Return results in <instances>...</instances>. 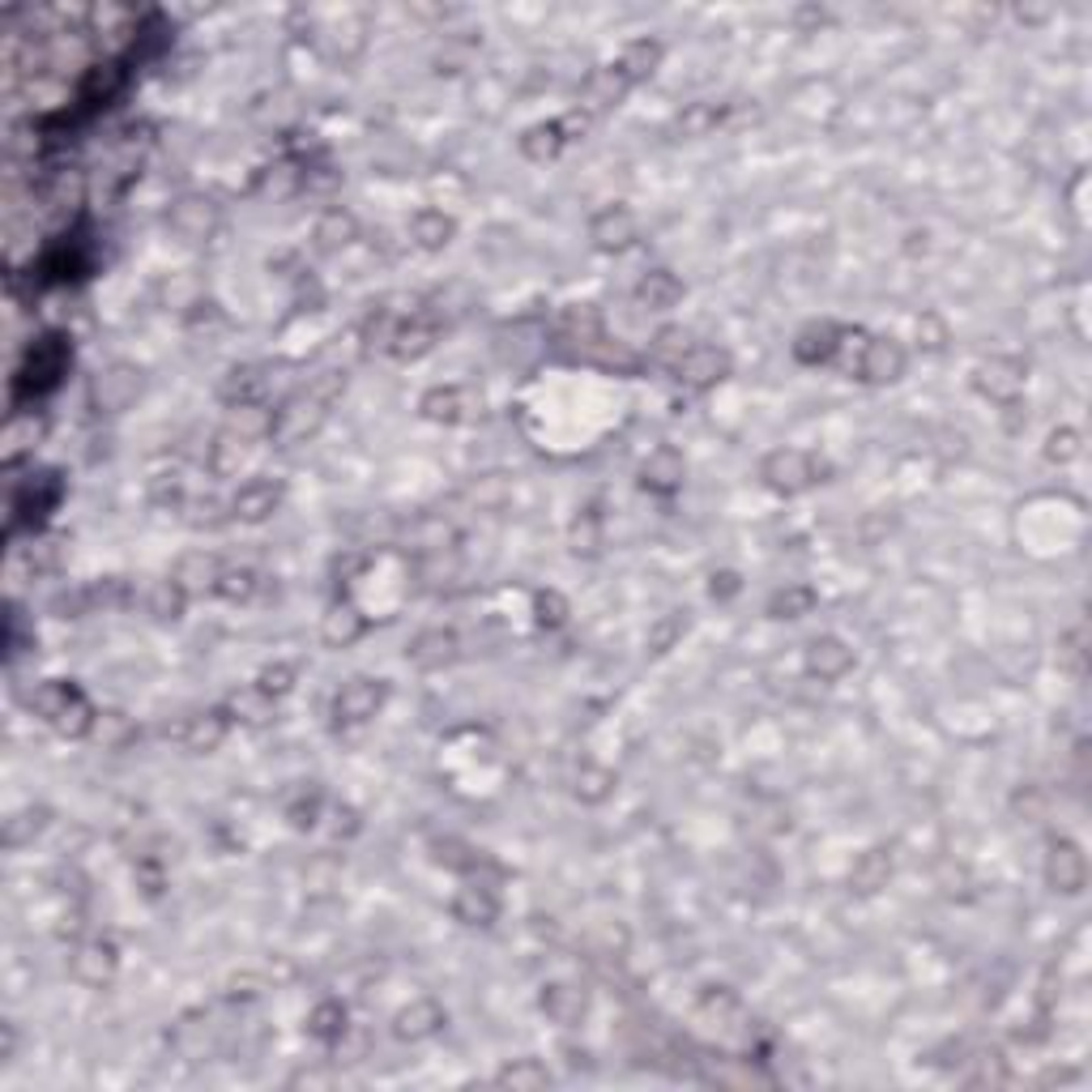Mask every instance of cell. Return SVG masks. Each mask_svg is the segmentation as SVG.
Here are the masks:
<instances>
[{
    "label": "cell",
    "mask_w": 1092,
    "mask_h": 1092,
    "mask_svg": "<svg viewBox=\"0 0 1092 1092\" xmlns=\"http://www.w3.org/2000/svg\"><path fill=\"white\" fill-rule=\"evenodd\" d=\"M342 388H346V376H342V372H324V376H317L303 393L287 397V402L274 410L269 440L287 449V445H303L308 436H317L321 422L329 418V406L342 397Z\"/></svg>",
    "instance_id": "obj_1"
},
{
    "label": "cell",
    "mask_w": 1092,
    "mask_h": 1092,
    "mask_svg": "<svg viewBox=\"0 0 1092 1092\" xmlns=\"http://www.w3.org/2000/svg\"><path fill=\"white\" fill-rule=\"evenodd\" d=\"M824 474V461H815L811 452L803 449H777L764 457V465H760V479L769 491L777 495H799L806 486H815Z\"/></svg>",
    "instance_id": "obj_2"
},
{
    "label": "cell",
    "mask_w": 1092,
    "mask_h": 1092,
    "mask_svg": "<svg viewBox=\"0 0 1092 1092\" xmlns=\"http://www.w3.org/2000/svg\"><path fill=\"white\" fill-rule=\"evenodd\" d=\"M388 687L381 678H351L338 696H333V717H338V726H363V721H372L381 705H385Z\"/></svg>",
    "instance_id": "obj_3"
},
{
    "label": "cell",
    "mask_w": 1092,
    "mask_h": 1092,
    "mask_svg": "<svg viewBox=\"0 0 1092 1092\" xmlns=\"http://www.w3.org/2000/svg\"><path fill=\"white\" fill-rule=\"evenodd\" d=\"M671 372H675L678 385L708 388V385H717V381H726V372H730V354L721 351V346L696 342V346L683 354V358H678Z\"/></svg>",
    "instance_id": "obj_4"
},
{
    "label": "cell",
    "mask_w": 1092,
    "mask_h": 1092,
    "mask_svg": "<svg viewBox=\"0 0 1092 1092\" xmlns=\"http://www.w3.org/2000/svg\"><path fill=\"white\" fill-rule=\"evenodd\" d=\"M167 226L180 235V239H189V244H201V239H210L214 231H218V205L210 201V196H180L175 205H171V214H167Z\"/></svg>",
    "instance_id": "obj_5"
},
{
    "label": "cell",
    "mask_w": 1092,
    "mask_h": 1092,
    "mask_svg": "<svg viewBox=\"0 0 1092 1092\" xmlns=\"http://www.w3.org/2000/svg\"><path fill=\"white\" fill-rule=\"evenodd\" d=\"M854 372L863 381H870V385H892V381H900L904 376V351H900V342H892V338H867Z\"/></svg>",
    "instance_id": "obj_6"
},
{
    "label": "cell",
    "mask_w": 1092,
    "mask_h": 1092,
    "mask_svg": "<svg viewBox=\"0 0 1092 1092\" xmlns=\"http://www.w3.org/2000/svg\"><path fill=\"white\" fill-rule=\"evenodd\" d=\"M282 495H287V486H282L278 479H253V482H244V486L235 491V500H231V516H235V521H248V525H257V521H265V516L278 513Z\"/></svg>",
    "instance_id": "obj_7"
},
{
    "label": "cell",
    "mask_w": 1092,
    "mask_h": 1092,
    "mask_svg": "<svg viewBox=\"0 0 1092 1092\" xmlns=\"http://www.w3.org/2000/svg\"><path fill=\"white\" fill-rule=\"evenodd\" d=\"M1046 879H1050L1054 892H1067V897L1084 888L1089 863H1084V854H1080L1075 841H1054L1050 845V854H1046Z\"/></svg>",
    "instance_id": "obj_8"
},
{
    "label": "cell",
    "mask_w": 1092,
    "mask_h": 1092,
    "mask_svg": "<svg viewBox=\"0 0 1092 1092\" xmlns=\"http://www.w3.org/2000/svg\"><path fill=\"white\" fill-rule=\"evenodd\" d=\"M636 214L628 210V205H607L602 214H593V223H589V235H593V244L598 248H607V253H623V248H632L636 244Z\"/></svg>",
    "instance_id": "obj_9"
},
{
    "label": "cell",
    "mask_w": 1092,
    "mask_h": 1092,
    "mask_svg": "<svg viewBox=\"0 0 1092 1092\" xmlns=\"http://www.w3.org/2000/svg\"><path fill=\"white\" fill-rule=\"evenodd\" d=\"M632 86H628V77L619 73L614 65L607 68H593L589 77H585V86H580V111L593 120V116H602V111H611L619 98L628 95Z\"/></svg>",
    "instance_id": "obj_10"
},
{
    "label": "cell",
    "mask_w": 1092,
    "mask_h": 1092,
    "mask_svg": "<svg viewBox=\"0 0 1092 1092\" xmlns=\"http://www.w3.org/2000/svg\"><path fill=\"white\" fill-rule=\"evenodd\" d=\"M73 977L82 982V986H107L111 977H116V948L107 943V939H90V943H82L77 952H73Z\"/></svg>",
    "instance_id": "obj_11"
},
{
    "label": "cell",
    "mask_w": 1092,
    "mask_h": 1092,
    "mask_svg": "<svg viewBox=\"0 0 1092 1092\" xmlns=\"http://www.w3.org/2000/svg\"><path fill=\"white\" fill-rule=\"evenodd\" d=\"M269 367H231L226 372V381H223V402L231 406V410H239V406H260L265 402V393H269Z\"/></svg>",
    "instance_id": "obj_12"
},
{
    "label": "cell",
    "mask_w": 1092,
    "mask_h": 1092,
    "mask_svg": "<svg viewBox=\"0 0 1092 1092\" xmlns=\"http://www.w3.org/2000/svg\"><path fill=\"white\" fill-rule=\"evenodd\" d=\"M223 564L214 559V555H205V550H193V555H184L180 559V568H175V585L189 593V598H201V593H218V580H223Z\"/></svg>",
    "instance_id": "obj_13"
},
{
    "label": "cell",
    "mask_w": 1092,
    "mask_h": 1092,
    "mask_svg": "<svg viewBox=\"0 0 1092 1092\" xmlns=\"http://www.w3.org/2000/svg\"><path fill=\"white\" fill-rule=\"evenodd\" d=\"M226 730H231L226 713L214 708V713H196V717H189V721L175 730V742L189 747V751H196V756H205V751H218V747H223Z\"/></svg>",
    "instance_id": "obj_14"
},
{
    "label": "cell",
    "mask_w": 1092,
    "mask_h": 1092,
    "mask_svg": "<svg viewBox=\"0 0 1092 1092\" xmlns=\"http://www.w3.org/2000/svg\"><path fill=\"white\" fill-rule=\"evenodd\" d=\"M854 666V649L836 636H815L806 644V671L815 678H841Z\"/></svg>",
    "instance_id": "obj_15"
},
{
    "label": "cell",
    "mask_w": 1092,
    "mask_h": 1092,
    "mask_svg": "<svg viewBox=\"0 0 1092 1092\" xmlns=\"http://www.w3.org/2000/svg\"><path fill=\"white\" fill-rule=\"evenodd\" d=\"M406 657L415 662L418 671H440V666H449L452 657H457V636H452L449 628H427V632H418L415 641H410Z\"/></svg>",
    "instance_id": "obj_16"
},
{
    "label": "cell",
    "mask_w": 1092,
    "mask_h": 1092,
    "mask_svg": "<svg viewBox=\"0 0 1092 1092\" xmlns=\"http://www.w3.org/2000/svg\"><path fill=\"white\" fill-rule=\"evenodd\" d=\"M137 393H141V376H137L132 367H125V363L107 367V372L95 381V402L103 406V410H111V415H116V410H125Z\"/></svg>",
    "instance_id": "obj_17"
},
{
    "label": "cell",
    "mask_w": 1092,
    "mask_h": 1092,
    "mask_svg": "<svg viewBox=\"0 0 1092 1092\" xmlns=\"http://www.w3.org/2000/svg\"><path fill=\"white\" fill-rule=\"evenodd\" d=\"M641 482L644 491H657V495H675L683 486V457H678L671 445L649 452V461L641 465Z\"/></svg>",
    "instance_id": "obj_18"
},
{
    "label": "cell",
    "mask_w": 1092,
    "mask_h": 1092,
    "mask_svg": "<svg viewBox=\"0 0 1092 1092\" xmlns=\"http://www.w3.org/2000/svg\"><path fill=\"white\" fill-rule=\"evenodd\" d=\"M452 913H457V922H465V927H491L495 913H500V897H495L491 888H482V884H465V888L452 897Z\"/></svg>",
    "instance_id": "obj_19"
},
{
    "label": "cell",
    "mask_w": 1092,
    "mask_h": 1092,
    "mask_svg": "<svg viewBox=\"0 0 1092 1092\" xmlns=\"http://www.w3.org/2000/svg\"><path fill=\"white\" fill-rule=\"evenodd\" d=\"M436 338H440V324L431 321V317H422V312H415L410 321L397 324V338H393L388 354H397V358H418V354H427L436 346Z\"/></svg>",
    "instance_id": "obj_20"
},
{
    "label": "cell",
    "mask_w": 1092,
    "mask_h": 1092,
    "mask_svg": "<svg viewBox=\"0 0 1092 1092\" xmlns=\"http://www.w3.org/2000/svg\"><path fill=\"white\" fill-rule=\"evenodd\" d=\"M82 692L73 687V683H61V678H52V683H39L34 692H26V708H31L34 717H43L47 726H56L61 717H65V708L77 700Z\"/></svg>",
    "instance_id": "obj_21"
},
{
    "label": "cell",
    "mask_w": 1092,
    "mask_h": 1092,
    "mask_svg": "<svg viewBox=\"0 0 1092 1092\" xmlns=\"http://www.w3.org/2000/svg\"><path fill=\"white\" fill-rule=\"evenodd\" d=\"M977 388H982L986 397H995V402H1011V397L1025 388V372H1020V363H1011V358H991V363H982V372H977Z\"/></svg>",
    "instance_id": "obj_22"
},
{
    "label": "cell",
    "mask_w": 1092,
    "mask_h": 1092,
    "mask_svg": "<svg viewBox=\"0 0 1092 1092\" xmlns=\"http://www.w3.org/2000/svg\"><path fill=\"white\" fill-rule=\"evenodd\" d=\"M440 1025H445V1011H440L431 998H418V1003H410V1007L397 1011L393 1032H397L402 1041H422V1037H431Z\"/></svg>",
    "instance_id": "obj_23"
},
{
    "label": "cell",
    "mask_w": 1092,
    "mask_h": 1092,
    "mask_svg": "<svg viewBox=\"0 0 1092 1092\" xmlns=\"http://www.w3.org/2000/svg\"><path fill=\"white\" fill-rule=\"evenodd\" d=\"M841 338H845V329H836L833 321L806 324L803 333H799V342H794V354H799L803 363H833Z\"/></svg>",
    "instance_id": "obj_24"
},
{
    "label": "cell",
    "mask_w": 1092,
    "mask_h": 1092,
    "mask_svg": "<svg viewBox=\"0 0 1092 1092\" xmlns=\"http://www.w3.org/2000/svg\"><path fill=\"white\" fill-rule=\"evenodd\" d=\"M470 410H474V393L461 385L436 388L422 397V415L436 418V422H461V418H470Z\"/></svg>",
    "instance_id": "obj_25"
},
{
    "label": "cell",
    "mask_w": 1092,
    "mask_h": 1092,
    "mask_svg": "<svg viewBox=\"0 0 1092 1092\" xmlns=\"http://www.w3.org/2000/svg\"><path fill=\"white\" fill-rule=\"evenodd\" d=\"M662 65V43L657 39H636L623 47V56L614 61V68L628 77V86H636L644 77H653V68Z\"/></svg>",
    "instance_id": "obj_26"
},
{
    "label": "cell",
    "mask_w": 1092,
    "mask_h": 1092,
    "mask_svg": "<svg viewBox=\"0 0 1092 1092\" xmlns=\"http://www.w3.org/2000/svg\"><path fill=\"white\" fill-rule=\"evenodd\" d=\"M636 299H641L649 312H666V308H675L678 299H683V282H678L671 269H653V274L641 278Z\"/></svg>",
    "instance_id": "obj_27"
},
{
    "label": "cell",
    "mask_w": 1092,
    "mask_h": 1092,
    "mask_svg": "<svg viewBox=\"0 0 1092 1092\" xmlns=\"http://www.w3.org/2000/svg\"><path fill=\"white\" fill-rule=\"evenodd\" d=\"M543 1011L555 1025H577L580 1016H585V995H580L577 986H568V982H555V986L543 991Z\"/></svg>",
    "instance_id": "obj_28"
},
{
    "label": "cell",
    "mask_w": 1092,
    "mask_h": 1092,
    "mask_svg": "<svg viewBox=\"0 0 1092 1092\" xmlns=\"http://www.w3.org/2000/svg\"><path fill=\"white\" fill-rule=\"evenodd\" d=\"M410 235H415L418 248H445L452 235H457V223H452L449 214H440V210H422L415 214V223H410Z\"/></svg>",
    "instance_id": "obj_29"
},
{
    "label": "cell",
    "mask_w": 1092,
    "mask_h": 1092,
    "mask_svg": "<svg viewBox=\"0 0 1092 1092\" xmlns=\"http://www.w3.org/2000/svg\"><path fill=\"white\" fill-rule=\"evenodd\" d=\"M564 141H568V137H564V125H559V120H550V125H534V129L521 137V154H525V159H534V162H550L559 150H564Z\"/></svg>",
    "instance_id": "obj_30"
},
{
    "label": "cell",
    "mask_w": 1092,
    "mask_h": 1092,
    "mask_svg": "<svg viewBox=\"0 0 1092 1092\" xmlns=\"http://www.w3.org/2000/svg\"><path fill=\"white\" fill-rule=\"evenodd\" d=\"M888 875H892V854H888V849H870V854L858 858L849 884H854L858 892H879V888L888 884Z\"/></svg>",
    "instance_id": "obj_31"
},
{
    "label": "cell",
    "mask_w": 1092,
    "mask_h": 1092,
    "mask_svg": "<svg viewBox=\"0 0 1092 1092\" xmlns=\"http://www.w3.org/2000/svg\"><path fill=\"white\" fill-rule=\"evenodd\" d=\"M312 239H317V248L321 253H338V248H346L354 239V218L346 214V210H329V214H321V223H317V231H312Z\"/></svg>",
    "instance_id": "obj_32"
},
{
    "label": "cell",
    "mask_w": 1092,
    "mask_h": 1092,
    "mask_svg": "<svg viewBox=\"0 0 1092 1092\" xmlns=\"http://www.w3.org/2000/svg\"><path fill=\"white\" fill-rule=\"evenodd\" d=\"M363 628H367V619L354 611L351 602H346V607L338 602L333 611L324 614V641H329V644H351V641H358V636H363Z\"/></svg>",
    "instance_id": "obj_33"
},
{
    "label": "cell",
    "mask_w": 1092,
    "mask_h": 1092,
    "mask_svg": "<svg viewBox=\"0 0 1092 1092\" xmlns=\"http://www.w3.org/2000/svg\"><path fill=\"white\" fill-rule=\"evenodd\" d=\"M721 125V107L717 103H687L678 111L675 132L678 137H708V132Z\"/></svg>",
    "instance_id": "obj_34"
},
{
    "label": "cell",
    "mask_w": 1092,
    "mask_h": 1092,
    "mask_svg": "<svg viewBox=\"0 0 1092 1092\" xmlns=\"http://www.w3.org/2000/svg\"><path fill=\"white\" fill-rule=\"evenodd\" d=\"M308 1032L324 1041V1046H338L342 1041V1032H346V1007L342 1003H321L317 1011H312V1020H308Z\"/></svg>",
    "instance_id": "obj_35"
},
{
    "label": "cell",
    "mask_w": 1092,
    "mask_h": 1092,
    "mask_svg": "<svg viewBox=\"0 0 1092 1092\" xmlns=\"http://www.w3.org/2000/svg\"><path fill=\"white\" fill-rule=\"evenodd\" d=\"M260 580L253 568H226L223 580H218V593H223L226 602H253L260 589Z\"/></svg>",
    "instance_id": "obj_36"
},
{
    "label": "cell",
    "mask_w": 1092,
    "mask_h": 1092,
    "mask_svg": "<svg viewBox=\"0 0 1092 1092\" xmlns=\"http://www.w3.org/2000/svg\"><path fill=\"white\" fill-rule=\"evenodd\" d=\"M811 607H815V593H811L806 585H790V589H781V593L769 602V614H777V619H799V614H806Z\"/></svg>",
    "instance_id": "obj_37"
},
{
    "label": "cell",
    "mask_w": 1092,
    "mask_h": 1092,
    "mask_svg": "<svg viewBox=\"0 0 1092 1092\" xmlns=\"http://www.w3.org/2000/svg\"><path fill=\"white\" fill-rule=\"evenodd\" d=\"M269 708H274V696H269L265 687H248V692H235V696H231V713H239V717L253 721V726H260V721L269 717Z\"/></svg>",
    "instance_id": "obj_38"
},
{
    "label": "cell",
    "mask_w": 1092,
    "mask_h": 1092,
    "mask_svg": "<svg viewBox=\"0 0 1092 1092\" xmlns=\"http://www.w3.org/2000/svg\"><path fill=\"white\" fill-rule=\"evenodd\" d=\"M184 602H189V593H184L175 580H159V585L150 589V614H159V619H180Z\"/></svg>",
    "instance_id": "obj_39"
},
{
    "label": "cell",
    "mask_w": 1092,
    "mask_h": 1092,
    "mask_svg": "<svg viewBox=\"0 0 1092 1092\" xmlns=\"http://www.w3.org/2000/svg\"><path fill=\"white\" fill-rule=\"evenodd\" d=\"M244 445H248V440H239L235 431H223V436L210 445V470H214V474H235Z\"/></svg>",
    "instance_id": "obj_40"
},
{
    "label": "cell",
    "mask_w": 1092,
    "mask_h": 1092,
    "mask_svg": "<svg viewBox=\"0 0 1092 1092\" xmlns=\"http://www.w3.org/2000/svg\"><path fill=\"white\" fill-rule=\"evenodd\" d=\"M495 1080H500V1084H513V1089H543L550 1075H546V1067H538L534 1059H521L516 1067H504Z\"/></svg>",
    "instance_id": "obj_41"
},
{
    "label": "cell",
    "mask_w": 1092,
    "mask_h": 1092,
    "mask_svg": "<svg viewBox=\"0 0 1092 1092\" xmlns=\"http://www.w3.org/2000/svg\"><path fill=\"white\" fill-rule=\"evenodd\" d=\"M687 351H692V342H687L678 329H662V333H657V342H653V358H657V363H666V367H675Z\"/></svg>",
    "instance_id": "obj_42"
},
{
    "label": "cell",
    "mask_w": 1092,
    "mask_h": 1092,
    "mask_svg": "<svg viewBox=\"0 0 1092 1092\" xmlns=\"http://www.w3.org/2000/svg\"><path fill=\"white\" fill-rule=\"evenodd\" d=\"M577 794H580V799H589V803L607 799V794H611V772L589 769L585 777H577Z\"/></svg>",
    "instance_id": "obj_43"
},
{
    "label": "cell",
    "mask_w": 1092,
    "mask_h": 1092,
    "mask_svg": "<svg viewBox=\"0 0 1092 1092\" xmlns=\"http://www.w3.org/2000/svg\"><path fill=\"white\" fill-rule=\"evenodd\" d=\"M534 611H538V623L555 628V623H564V614H568V602H564V598H559L555 589H546V593H538Z\"/></svg>",
    "instance_id": "obj_44"
},
{
    "label": "cell",
    "mask_w": 1092,
    "mask_h": 1092,
    "mask_svg": "<svg viewBox=\"0 0 1092 1092\" xmlns=\"http://www.w3.org/2000/svg\"><path fill=\"white\" fill-rule=\"evenodd\" d=\"M1075 452H1080V431L1059 427V431L1050 436V449H1046V457H1050V461H1071Z\"/></svg>",
    "instance_id": "obj_45"
},
{
    "label": "cell",
    "mask_w": 1092,
    "mask_h": 1092,
    "mask_svg": "<svg viewBox=\"0 0 1092 1092\" xmlns=\"http://www.w3.org/2000/svg\"><path fill=\"white\" fill-rule=\"evenodd\" d=\"M290 678H295V666H269V671L260 675L257 687H265L269 696H287V692H290Z\"/></svg>",
    "instance_id": "obj_46"
},
{
    "label": "cell",
    "mask_w": 1092,
    "mask_h": 1092,
    "mask_svg": "<svg viewBox=\"0 0 1092 1092\" xmlns=\"http://www.w3.org/2000/svg\"><path fill=\"white\" fill-rule=\"evenodd\" d=\"M154 504H162V508H180V504H184V482L159 479L154 482Z\"/></svg>",
    "instance_id": "obj_47"
},
{
    "label": "cell",
    "mask_w": 1092,
    "mask_h": 1092,
    "mask_svg": "<svg viewBox=\"0 0 1092 1092\" xmlns=\"http://www.w3.org/2000/svg\"><path fill=\"white\" fill-rule=\"evenodd\" d=\"M572 543H577V550H598V516L593 513L580 516L577 529H572Z\"/></svg>",
    "instance_id": "obj_48"
},
{
    "label": "cell",
    "mask_w": 1092,
    "mask_h": 1092,
    "mask_svg": "<svg viewBox=\"0 0 1092 1092\" xmlns=\"http://www.w3.org/2000/svg\"><path fill=\"white\" fill-rule=\"evenodd\" d=\"M1080 644H1084V632H1080V628L1062 641V657H1067V666H1071V671H1084V649H1080Z\"/></svg>",
    "instance_id": "obj_49"
},
{
    "label": "cell",
    "mask_w": 1092,
    "mask_h": 1092,
    "mask_svg": "<svg viewBox=\"0 0 1092 1092\" xmlns=\"http://www.w3.org/2000/svg\"><path fill=\"white\" fill-rule=\"evenodd\" d=\"M678 632H683V619H675V614H671V619H666V623H662V628H657V632L649 636V649H657V653H662L666 644L675 641Z\"/></svg>",
    "instance_id": "obj_50"
}]
</instances>
